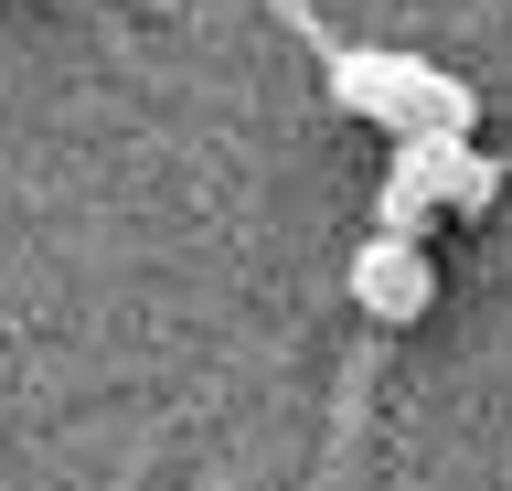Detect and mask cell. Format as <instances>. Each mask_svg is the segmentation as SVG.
Masks as SVG:
<instances>
[{
    "instance_id": "6da1fadb",
    "label": "cell",
    "mask_w": 512,
    "mask_h": 491,
    "mask_svg": "<svg viewBox=\"0 0 512 491\" xmlns=\"http://www.w3.org/2000/svg\"><path fill=\"white\" fill-rule=\"evenodd\" d=\"M320 43V86H331V107H352V118H374L384 139H406V129H480V97H470V75H448L427 65V54H374V43Z\"/></svg>"
},
{
    "instance_id": "7a4b0ae2",
    "label": "cell",
    "mask_w": 512,
    "mask_h": 491,
    "mask_svg": "<svg viewBox=\"0 0 512 491\" xmlns=\"http://www.w3.org/2000/svg\"><path fill=\"white\" fill-rule=\"evenodd\" d=\"M342 289H352V310H363L374 331H406V321H427V310H438V267H427V246H416V235L363 225V235H352V257H342Z\"/></svg>"
}]
</instances>
